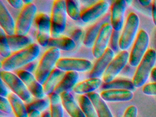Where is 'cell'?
Returning a JSON list of instances; mask_svg holds the SVG:
<instances>
[{"label":"cell","instance_id":"6da1fadb","mask_svg":"<svg viewBox=\"0 0 156 117\" xmlns=\"http://www.w3.org/2000/svg\"><path fill=\"white\" fill-rule=\"evenodd\" d=\"M40 53L39 45H31L13 52L10 56L4 58L1 62V68L5 71H11L22 68L27 64L34 61Z\"/></svg>","mask_w":156,"mask_h":117},{"label":"cell","instance_id":"7a4b0ae2","mask_svg":"<svg viewBox=\"0 0 156 117\" xmlns=\"http://www.w3.org/2000/svg\"><path fill=\"white\" fill-rule=\"evenodd\" d=\"M60 55L59 49L51 47L42 56L35 71V78L42 85L53 70L55 66H56Z\"/></svg>","mask_w":156,"mask_h":117},{"label":"cell","instance_id":"3957f363","mask_svg":"<svg viewBox=\"0 0 156 117\" xmlns=\"http://www.w3.org/2000/svg\"><path fill=\"white\" fill-rule=\"evenodd\" d=\"M156 63V50L150 48L137 67L133 76L132 82L136 88L145 85Z\"/></svg>","mask_w":156,"mask_h":117},{"label":"cell","instance_id":"277c9868","mask_svg":"<svg viewBox=\"0 0 156 117\" xmlns=\"http://www.w3.org/2000/svg\"><path fill=\"white\" fill-rule=\"evenodd\" d=\"M66 1L56 0L53 2L51 13V37H58L65 30L66 25Z\"/></svg>","mask_w":156,"mask_h":117},{"label":"cell","instance_id":"5b68a950","mask_svg":"<svg viewBox=\"0 0 156 117\" xmlns=\"http://www.w3.org/2000/svg\"><path fill=\"white\" fill-rule=\"evenodd\" d=\"M140 25V18L135 12L129 14L119 38V48L127 50L133 44Z\"/></svg>","mask_w":156,"mask_h":117},{"label":"cell","instance_id":"8992f818","mask_svg":"<svg viewBox=\"0 0 156 117\" xmlns=\"http://www.w3.org/2000/svg\"><path fill=\"white\" fill-rule=\"evenodd\" d=\"M1 79L9 87L13 93L28 103L31 101V94L22 80L14 73L2 70Z\"/></svg>","mask_w":156,"mask_h":117},{"label":"cell","instance_id":"52a82bcc","mask_svg":"<svg viewBox=\"0 0 156 117\" xmlns=\"http://www.w3.org/2000/svg\"><path fill=\"white\" fill-rule=\"evenodd\" d=\"M37 12V7L33 2L24 4L15 23V34L27 35Z\"/></svg>","mask_w":156,"mask_h":117},{"label":"cell","instance_id":"ba28073f","mask_svg":"<svg viewBox=\"0 0 156 117\" xmlns=\"http://www.w3.org/2000/svg\"><path fill=\"white\" fill-rule=\"evenodd\" d=\"M148 34L145 30L139 31L129 54V63L132 67H137L147 51L149 44Z\"/></svg>","mask_w":156,"mask_h":117},{"label":"cell","instance_id":"9c48e42d","mask_svg":"<svg viewBox=\"0 0 156 117\" xmlns=\"http://www.w3.org/2000/svg\"><path fill=\"white\" fill-rule=\"evenodd\" d=\"M129 56V53L127 50H123L114 57L103 75L104 83H108L115 79L126 66Z\"/></svg>","mask_w":156,"mask_h":117},{"label":"cell","instance_id":"30bf717a","mask_svg":"<svg viewBox=\"0 0 156 117\" xmlns=\"http://www.w3.org/2000/svg\"><path fill=\"white\" fill-rule=\"evenodd\" d=\"M34 19L37 28V41L40 45L46 47L51 37V17L44 13H40L36 15Z\"/></svg>","mask_w":156,"mask_h":117},{"label":"cell","instance_id":"8fae6325","mask_svg":"<svg viewBox=\"0 0 156 117\" xmlns=\"http://www.w3.org/2000/svg\"><path fill=\"white\" fill-rule=\"evenodd\" d=\"M56 68L64 71L85 72L92 69L93 65L91 61L83 58H62L56 64Z\"/></svg>","mask_w":156,"mask_h":117},{"label":"cell","instance_id":"7c38bea8","mask_svg":"<svg viewBox=\"0 0 156 117\" xmlns=\"http://www.w3.org/2000/svg\"><path fill=\"white\" fill-rule=\"evenodd\" d=\"M109 7V3L107 1H97L86 9L81 11V20L85 23L93 22L106 14Z\"/></svg>","mask_w":156,"mask_h":117},{"label":"cell","instance_id":"4fadbf2b","mask_svg":"<svg viewBox=\"0 0 156 117\" xmlns=\"http://www.w3.org/2000/svg\"><path fill=\"white\" fill-rule=\"evenodd\" d=\"M16 75L26 85L31 95L37 99L44 98L45 94L43 85L37 80L35 76L32 73L22 69L18 70Z\"/></svg>","mask_w":156,"mask_h":117},{"label":"cell","instance_id":"5bb4252c","mask_svg":"<svg viewBox=\"0 0 156 117\" xmlns=\"http://www.w3.org/2000/svg\"><path fill=\"white\" fill-rule=\"evenodd\" d=\"M113 30L110 23L103 26L93 47V55L95 58H99L107 49Z\"/></svg>","mask_w":156,"mask_h":117},{"label":"cell","instance_id":"9a60e30c","mask_svg":"<svg viewBox=\"0 0 156 117\" xmlns=\"http://www.w3.org/2000/svg\"><path fill=\"white\" fill-rule=\"evenodd\" d=\"M126 5L125 0H116L112 3L110 12V24L113 29L116 31L120 32L124 26Z\"/></svg>","mask_w":156,"mask_h":117},{"label":"cell","instance_id":"2e32d148","mask_svg":"<svg viewBox=\"0 0 156 117\" xmlns=\"http://www.w3.org/2000/svg\"><path fill=\"white\" fill-rule=\"evenodd\" d=\"M110 23V13H107L98 19L86 32L83 39V44L88 48H93L97 37L104 25Z\"/></svg>","mask_w":156,"mask_h":117},{"label":"cell","instance_id":"e0dca14e","mask_svg":"<svg viewBox=\"0 0 156 117\" xmlns=\"http://www.w3.org/2000/svg\"><path fill=\"white\" fill-rule=\"evenodd\" d=\"M115 53L108 47L104 54L98 58L90 70L89 78H99L103 76L108 65L115 56Z\"/></svg>","mask_w":156,"mask_h":117},{"label":"cell","instance_id":"ac0fdd59","mask_svg":"<svg viewBox=\"0 0 156 117\" xmlns=\"http://www.w3.org/2000/svg\"><path fill=\"white\" fill-rule=\"evenodd\" d=\"M101 98L108 102H125L129 101L134 97L133 92L126 90H107L100 93Z\"/></svg>","mask_w":156,"mask_h":117},{"label":"cell","instance_id":"d6986e66","mask_svg":"<svg viewBox=\"0 0 156 117\" xmlns=\"http://www.w3.org/2000/svg\"><path fill=\"white\" fill-rule=\"evenodd\" d=\"M60 96L63 107L71 117H86L70 91L62 92Z\"/></svg>","mask_w":156,"mask_h":117},{"label":"cell","instance_id":"ffe728a7","mask_svg":"<svg viewBox=\"0 0 156 117\" xmlns=\"http://www.w3.org/2000/svg\"><path fill=\"white\" fill-rule=\"evenodd\" d=\"M79 77V74L77 72H66L62 80L55 87L54 92L60 95L62 92L70 91L77 84Z\"/></svg>","mask_w":156,"mask_h":117},{"label":"cell","instance_id":"44dd1931","mask_svg":"<svg viewBox=\"0 0 156 117\" xmlns=\"http://www.w3.org/2000/svg\"><path fill=\"white\" fill-rule=\"evenodd\" d=\"M0 25L7 35L15 34V23L2 1H0Z\"/></svg>","mask_w":156,"mask_h":117},{"label":"cell","instance_id":"7402d4cb","mask_svg":"<svg viewBox=\"0 0 156 117\" xmlns=\"http://www.w3.org/2000/svg\"><path fill=\"white\" fill-rule=\"evenodd\" d=\"M102 85V80L98 78H89L88 79L77 83L73 89L75 93L87 95L94 92Z\"/></svg>","mask_w":156,"mask_h":117},{"label":"cell","instance_id":"603a6c76","mask_svg":"<svg viewBox=\"0 0 156 117\" xmlns=\"http://www.w3.org/2000/svg\"><path fill=\"white\" fill-rule=\"evenodd\" d=\"M86 95L94 105L98 117H114L105 101L98 93L94 91Z\"/></svg>","mask_w":156,"mask_h":117},{"label":"cell","instance_id":"cb8c5ba5","mask_svg":"<svg viewBox=\"0 0 156 117\" xmlns=\"http://www.w3.org/2000/svg\"><path fill=\"white\" fill-rule=\"evenodd\" d=\"M65 73L57 68L54 69L42 85L45 95H49L54 92L55 87L62 80Z\"/></svg>","mask_w":156,"mask_h":117},{"label":"cell","instance_id":"d4e9b609","mask_svg":"<svg viewBox=\"0 0 156 117\" xmlns=\"http://www.w3.org/2000/svg\"><path fill=\"white\" fill-rule=\"evenodd\" d=\"M7 39L12 51L14 52L25 48L34 44L31 37L27 35L14 34L12 35H7Z\"/></svg>","mask_w":156,"mask_h":117},{"label":"cell","instance_id":"484cf974","mask_svg":"<svg viewBox=\"0 0 156 117\" xmlns=\"http://www.w3.org/2000/svg\"><path fill=\"white\" fill-rule=\"evenodd\" d=\"M48 46L58 48L59 50L69 51L76 47V44L71 37L61 36L58 37H51Z\"/></svg>","mask_w":156,"mask_h":117},{"label":"cell","instance_id":"4316f807","mask_svg":"<svg viewBox=\"0 0 156 117\" xmlns=\"http://www.w3.org/2000/svg\"><path fill=\"white\" fill-rule=\"evenodd\" d=\"M16 117H28L29 113L24 101L16 94L11 92L8 96Z\"/></svg>","mask_w":156,"mask_h":117},{"label":"cell","instance_id":"83f0119b","mask_svg":"<svg viewBox=\"0 0 156 117\" xmlns=\"http://www.w3.org/2000/svg\"><path fill=\"white\" fill-rule=\"evenodd\" d=\"M101 87L104 90H126L133 91L136 87L133 84L132 80L127 79H114L108 83L102 84Z\"/></svg>","mask_w":156,"mask_h":117},{"label":"cell","instance_id":"f1b7e54d","mask_svg":"<svg viewBox=\"0 0 156 117\" xmlns=\"http://www.w3.org/2000/svg\"><path fill=\"white\" fill-rule=\"evenodd\" d=\"M51 117H64L63 105L60 95L53 92L49 95Z\"/></svg>","mask_w":156,"mask_h":117},{"label":"cell","instance_id":"f546056e","mask_svg":"<svg viewBox=\"0 0 156 117\" xmlns=\"http://www.w3.org/2000/svg\"><path fill=\"white\" fill-rule=\"evenodd\" d=\"M78 103L86 117H98L94 105L86 95L78 97Z\"/></svg>","mask_w":156,"mask_h":117},{"label":"cell","instance_id":"4dcf8cb0","mask_svg":"<svg viewBox=\"0 0 156 117\" xmlns=\"http://www.w3.org/2000/svg\"><path fill=\"white\" fill-rule=\"evenodd\" d=\"M66 5L67 14L75 21L81 20V11L78 1L76 0H66Z\"/></svg>","mask_w":156,"mask_h":117},{"label":"cell","instance_id":"1f68e13d","mask_svg":"<svg viewBox=\"0 0 156 117\" xmlns=\"http://www.w3.org/2000/svg\"><path fill=\"white\" fill-rule=\"evenodd\" d=\"M49 106H50V100L44 98L37 99L26 104V108L29 113L35 110L40 112L44 111Z\"/></svg>","mask_w":156,"mask_h":117},{"label":"cell","instance_id":"d6a6232c","mask_svg":"<svg viewBox=\"0 0 156 117\" xmlns=\"http://www.w3.org/2000/svg\"><path fill=\"white\" fill-rule=\"evenodd\" d=\"M12 50L10 48L8 39L7 35L4 30L1 28L0 29V55L4 58H7L11 55Z\"/></svg>","mask_w":156,"mask_h":117},{"label":"cell","instance_id":"836d02e7","mask_svg":"<svg viewBox=\"0 0 156 117\" xmlns=\"http://www.w3.org/2000/svg\"><path fill=\"white\" fill-rule=\"evenodd\" d=\"M120 33L119 31H116L113 29L112 34L109 41L110 48L115 52V53H119L120 50L119 42L120 38Z\"/></svg>","mask_w":156,"mask_h":117},{"label":"cell","instance_id":"e575fe53","mask_svg":"<svg viewBox=\"0 0 156 117\" xmlns=\"http://www.w3.org/2000/svg\"><path fill=\"white\" fill-rule=\"evenodd\" d=\"M0 108L2 112L7 114H10L12 111L9 101L6 98L1 96L0 98Z\"/></svg>","mask_w":156,"mask_h":117},{"label":"cell","instance_id":"d590c367","mask_svg":"<svg viewBox=\"0 0 156 117\" xmlns=\"http://www.w3.org/2000/svg\"><path fill=\"white\" fill-rule=\"evenodd\" d=\"M142 92L149 96H156V82L148 83L143 86Z\"/></svg>","mask_w":156,"mask_h":117},{"label":"cell","instance_id":"8d00e7d4","mask_svg":"<svg viewBox=\"0 0 156 117\" xmlns=\"http://www.w3.org/2000/svg\"><path fill=\"white\" fill-rule=\"evenodd\" d=\"M137 108L134 105L129 106L126 109L123 117H137Z\"/></svg>","mask_w":156,"mask_h":117},{"label":"cell","instance_id":"74e56055","mask_svg":"<svg viewBox=\"0 0 156 117\" xmlns=\"http://www.w3.org/2000/svg\"><path fill=\"white\" fill-rule=\"evenodd\" d=\"M83 31L82 29L77 28L73 31L71 34V38L76 43L80 42V39L83 36Z\"/></svg>","mask_w":156,"mask_h":117},{"label":"cell","instance_id":"f35d334b","mask_svg":"<svg viewBox=\"0 0 156 117\" xmlns=\"http://www.w3.org/2000/svg\"><path fill=\"white\" fill-rule=\"evenodd\" d=\"M38 64L35 61H32V62L27 64L26 66H23L21 69L32 73L34 71H35L36 69H37Z\"/></svg>","mask_w":156,"mask_h":117},{"label":"cell","instance_id":"ab89813d","mask_svg":"<svg viewBox=\"0 0 156 117\" xmlns=\"http://www.w3.org/2000/svg\"><path fill=\"white\" fill-rule=\"evenodd\" d=\"M7 2L13 8L16 9H22L24 5L23 1H21V0H14V1L9 0Z\"/></svg>","mask_w":156,"mask_h":117},{"label":"cell","instance_id":"60d3db41","mask_svg":"<svg viewBox=\"0 0 156 117\" xmlns=\"http://www.w3.org/2000/svg\"><path fill=\"white\" fill-rule=\"evenodd\" d=\"M9 94L7 87L5 86V83L1 79V93L0 95L1 97H6L9 96Z\"/></svg>","mask_w":156,"mask_h":117},{"label":"cell","instance_id":"b9f144b4","mask_svg":"<svg viewBox=\"0 0 156 117\" xmlns=\"http://www.w3.org/2000/svg\"><path fill=\"white\" fill-rule=\"evenodd\" d=\"M152 17L153 23L156 27V0L152 2Z\"/></svg>","mask_w":156,"mask_h":117},{"label":"cell","instance_id":"7bdbcfd3","mask_svg":"<svg viewBox=\"0 0 156 117\" xmlns=\"http://www.w3.org/2000/svg\"><path fill=\"white\" fill-rule=\"evenodd\" d=\"M28 117H41V112L38 111H33L29 113Z\"/></svg>","mask_w":156,"mask_h":117},{"label":"cell","instance_id":"ee69618b","mask_svg":"<svg viewBox=\"0 0 156 117\" xmlns=\"http://www.w3.org/2000/svg\"><path fill=\"white\" fill-rule=\"evenodd\" d=\"M151 78L153 82H156V67H154L152 69L150 74Z\"/></svg>","mask_w":156,"mask_h":117},{"label":"cell","instance_id":"f6af8a7d","mask_svg":"<svg viewBox=\"0 0 156 117\" xmlns=\"http://www.w3.org/2000/svg\"><path fill=\"white\" fill-rule=\"evenodd\" d=\"M152 1L151 0H139L138 1L139 3L143 6H147L152 3Z\"/></svg>","mask_w":156,"mask_h":117},{"label":"cell","instance_id":"bcb514c9","mask_svg":"<svg viewBox=\"0 0 156 117\" xmlns=\"http://www.w3.org/2000/svg\"><path fill=\"white\" fill-rule=\"evenodd\" d=\"M41 117H51L50 113L48 111H45L42 114Z\"/></svg>","mask_w":156,"mask_h":117},{"label":"cell","instance_id":"7dc6e473","mask_svg":"<svg viewBox=\"0 0 156 117\" xmlns=\"http://www.w3.org/2000/svg\"><path fill=\"white\" fill-rule=\"evenodd\" d=\"M23 2H24V4H28L33 2V1H30V0H26V1H23Z\"/></svg>","mask_w":156,"mask_h":117},{"label":"cell","instance_id":"c3c4849f","mask_svg":"<svg viewBox=\"0 0 156 117\" xmlns=\"http://www.w3.org/2000/svg\"><path fill=\"white\" fill-rule=\"evenodd\" d=\"M154 44H155V47L156 49V34H155V40H154Z\"/></svg>","mask_w":156,"mask_h":117},{"label":"cell","instance_id":"681fc988","mask_svg":"<svg viewBox=\"0 0 156 117\" xmlns=\"http://www.w3.org/2000/svg\"><path fill=\"white\" fill-rule=\"evenodd\" d=\"M132 1H126V4H130L132 2Z\"/></svg>","mask_w":156,"mask_h":117}]
</instances>
